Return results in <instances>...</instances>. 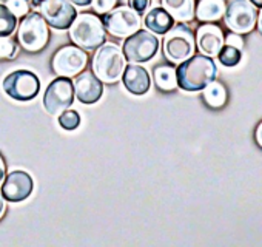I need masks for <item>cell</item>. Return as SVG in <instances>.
Wrapping results in <instances>:
<instances>
[{
	"instance_id": "cell-1",
	"label": "cell",
	"mask_w": 262,
	"mask_h": 247,
	"mask_svg": "<svg viewBox=\"0 0 262 247\" xmlns=\"http://www.w3.org/2000/svg\"><path fill=\"white\" fill-rule=\"evenodd\" d=\"M217 76V67L210 56L196 54L181 62L176 68L178 87L185 91H199L211 84Z\"/></svg>"
},
{
	"instance_id": "cell-2",
	"label": "cell",
	"mask_w": 262,
	"mask_h": 247,
	"mask_svg": "<svg viewBox=\"0 0 262 247\" xmlns=\"http://www.w3.org/2000/svg\"><path fill=\"white\" fill-rule=\"evenodd\" d=\"M70 37L76 47L93 51L97 50L106 40V31L103 22L99 16L91 13L77 14L70 25Z\"/></svg>"
},
{
	"instance_id": "cell-3",
	"label": "cell",
	"mask_w": 262,
	"mask_h": 247,
	"mask_svg": "<svg viewBox=\"0 0 262 247\" xmlns=\"http://www.w3.org/2000/svg\"><path fill=\"white\" fill-rule=\"evenodd\" d=\"M125 56L114 44L100 45L93 57V73L103 84H116L125 70Z\"/></svg>"
},
{
	"instance_id": "cell-4",
	"label": "cell",
	"mask_w": 262,
	"mask_h": 247,
	"mask_svg": "<svg viewBox=\"0 0 262 247\" xmlns=\"http://www.w3.org/2000/svg\"><path fill=\"white\" fill-rule=\"evenodd\" d=\"M50 40V28L39 13L24 16L17 30V42L27 53H40Z\"/></svg>"
},
{
	"instance_id": "cell-5",
	"label": "cell",
	"mask_w": 262,
	"mask_h": 247,
	"mask_svg": "<svg viewBox=\"0 0 262 247\" xmlns=\"http://www.w3.org/2000/svg\"><path fill=\"white\" fill-rule=\"evenodd\" d=\"M196 50V39L193 31L179 22V25H173L164 39V54L170 62L181 64L191 57Z\"/></svg>"
},
{
	"instance_id": "cell-6",
	"label": "cell",
	"mask_w": 262,
	"mask_h": 247,
	"mask_svg": "<svg viewBox=\"0 0 262 247\" xmlns=\"http://www.w3.org/2000/svg\"><path fill=\"white\" fill-rule=\"evenodd\" d=\"M159 50V40L158 37L144 30H138L131 36H128L123 42L122 53L128 62L133 64H144L155 57V54Z\"/></svg>"
},
{
	"instance_id": "cell-7",
	"label": "cell",
	"mask_w": 262,
	"mask_h": 247,
	"mask_svg": "<svg viewBox=\"0 0 262 247\" xmlns=\"http://www.w3.org/2000/svg\"><path fill=\"white\" fill-rule=\"evenodd\" d=\"M86 64H88L86 51L76 45H65L59 48L51 59L53 71L62 77H76L79 73L83 71Z\"/></svg>"
},
{
	"instance_id": "cell-8",
	"label": "cell",
	"mask_w": 262,
	"mask_h": 247,
	"mask_svg": "<svg viewBox=\"0 0 262 247\" xmlns=\"http://www.w3.org/2000/svg\"><path fill=\"white\" fill-rule=\"evenodd\" d=\"M4 90L10 97L19 102H28L39 94L40 80L33 71L17 70L4 79Z\"/></svg>"
},
{
	"instance_id": "cell-9",
	"label": "cell",
	"mask_w": 262,
	"mask_h": 247,
	"mask_svg": "<svg viewBox=\"0 0 262 247\" xmlns=\"http://www.w3.org/2000/svg\"><path fill=\"white\" fill-rule=\"evenodd\" d=\"M102 22L105 30L114 37H128L136 33L142 25L141 14L128 7H119L116 10H111L105 14Z\"/></svg>"
},
{
	"instance_id": "cell-10",
	"label": "cell",
	"mask_w": 262,
	"mask_h": 247,
	"mask_svg": "<svg viewBox=\"0 0 262 247\" xmlns=\"http://www.w3.org/2000/svg\"><path fill=\"white\" fill-rule=\"evenodd\" d=\"M227 27L236 34L250 33L257 20L256 7L248 0H231L224 13Z\"/></svg>"
},
{
	"instance_id": "cell-11",
	"label": "cell",
	"mask_w": 262,
	"mask_h": 247,
	"mask_svg": "<svg viewBox=\"0 0 262 247\" xmlns=\"http://www.w3.org/2000/svg\"><path fill=\"white\" fill-rule=\"evenodd\" d=\"M74 102V87L70 77L59 76L54 79L43 96V107L50 114H60Z\"/></svg>"
},
{
	"instance_id": "cell-12",
	"label": "cell",
	"mask_w": 262,
	"mask_h": 247,
	"mask_svg": "<svg viewBox=\"0 0 262 247\" xmlns=\"http://www.w3.org/2000/svg\"><path fill=\"white\" fill-rule=\"evenodd\" d=\"M37 8L45 22L56 30L70 28L77 16V11L70 0H40Z\"/></svg>"
},
{
	"instance_id": "cell-13",
	"label": "cell",
	"mask_w": 262,
	"mask_h": 247,
	"mask_svg": "<svg viewBox=\"0 0 262 247\" xmlns=\"http://www.w3.org/2000/svg\"><path fill=\"white\" fill-rule=\"evenodd\" d=\"M33 192V178L22 170L11 172L2 182V193L5 201L20 202L27 199Z\"/></svg>"
},
{
	"instance_id": "cell-14",
	"label": "cell",
	"mask_w": 262,
	"mask_h": 247,
	"mask_svg": "<svg viewBox=\"0 0 262 247\" xmlns=\"http://www.w3.org/2000/svg\"><path fill=\"white\" fill-rule=\"evenodd\" d=\"M74 94L82 104H94L103 94V82L96 77L94 73L85 71L79 73L76 80L73 82Z\"/></svg>"
},
{
	"instance_id": "cell-15",
	"label": "cell",
	"mask_w": 262,
	"mask_h": 247,
	"mask_svg": "<svg viewBox=\"0 0 262 247\" xmlns=\"http://www.w3.org/2000/svg\"><path fill=\"white\" fill-rule=\"evenodd\" d=\"M196 45L198 48L210 57L217 56L221 48L224 47V33L217 25L205 24L198 28L196 33Z\"/></svg>"
},
{
	"instance_id": "cell-16",
	"label": "cell",
	"mask_w": 262,
	"mask_h": 247,
	"mask_svg": "<svg viewBox=\"0 0 262 247\" xmlns=\"http://www.w3.org/2000/svg\"><path fill=\"white\" fill-rule=\"evenodd\" d=\"M122 82H123V87L129 93H133L136 96H142L148 93L151 87V79H150L148 71L139 64H131L125 67L122 73Z\"/></svg>"
},
{
	"instance_id": "cell-17",
	"label": "cell",
	"mask_w": 262,
	"mask_h": 247,
	"mask_svg": "<svg viewBox=\"0 0 262 247\" xmlns=\"http://www.w3.org/2000/svg\"><path fill=\"white\" fill-rule=\"evenodd\" d=\"M225 13L224 0H199L198 7H194V16L199 22L211 24L217 22Z\"/></svg>"
},
{
	"instance_id": "cell-18",
	"label": "cell",
	"mask_w": 262,
	"mask_h": 247,
	"mask_svg": "<svg viewBox=\"0 0 262 247\" xmlns=\"http://www.w3.org/2000/svg\"><path fill=\"white\" fill-rule=\"evenodd\" d=\"M144 25L155 34H165L174 25V19L164 8H153L145 14Z\"/></svg>"
},
{
	"instance_id": "cell-19",
	"label": "cell",
	"mask_w": 262,
	"mask_h": 247,
	"mask_svg": "<svg viewBox=\"0 0 262 247\" xmlns=\"http://www.w3.org/2000/svg\"><path fill=\"white\" fill-rule=\"evenodd\" d=\"M162 8L178 22H190L194 17V0H162Z\"/></svg>"
},
{
	"instance_id": "cell-20",
	"label": "cell",
	"mask_w": 262,
	"mask_h": 247,
	"mask_svg": "<svg viewBox=\"0 0 262 247\" xmlns=\"http://www.w3.org/2000/svg\"><path fill=\"white\" fill-rule=\"evenodd\" d=\"M155 74V82L156 87L161 91H173L178 88V77H176V70L171 65H159L153 71Z\"/></svg>"
},
{
	"instance_id": "cell-21",
	"label": "cell",
	"mask_w": 262,
	"mask_h": 247,
	"mask_svg": "<svg viewBox=\"0 0 262 247\" xmlns=\"http://www.w3.org/2000/svg\"><path fill=\"white\" fill-rule=\"evenodd\" d=\"M204 102L211 108H221L227 102V90L219 82H211L204 88Z\"/></svg>"
},
{
	"instance_id": "cell-22",
	"label": "cell",
	"mask_w": 262,
	"mask_h": 247,
	"mask_svg": "<svg viewBox=\"0 0 262 247\" xmlns=\"http://www.w3.org/2000/svg\"><path fill=\"white\" fill-rule=\"evenodd\" d=\"M17 27V17L7 8V5H0V37L11 36Z\"/></svg>"
},
{
	"instance_id": "cell-23",
	"label": "cell",
	"mask_w": 262,
	"mask_h": 247,
	"mask_svg": "<svg viewBox=\"0 0 262 247\" xmlns=\"http://www.w3.org/2000/svg\"><path fill=\"white\" fill-rule=\"evenodd\" d=\"M217 59L225 67H236L242 59V51L239 48H236V47H231V45L225 44L221 48V51L217 53Z\"/></svg>"
},
{
	"instance_id": "cell-24",
	"label": "cell",
	"mask_w": 262,
	"mask_h": 247,
	"mask_svg": "<svg viewBox=\"0 0 262 247\" xmlns=\"http://www.w3.org/2000/svg\"><path fill=\"white\" fill-rule=\"evenodd\" d=\"M59 126L68 132L71 130H76L79 126H80V116L76 110H63L60 114H59Z\"/></svg>"
},
{
	"instance_id": "cell-25",
	"label": "cell",
	"mask_w": 262,
	"mask_h": 247,
	"mask_svg": "<svg viewBox=\"0 0 262 247\" xmlns=\"http://www.w3.org/2000/svg\"><path fill=\"white\" fill-rule=\"evenodd\" d=\"M17 54V42L10 36L0 37V60L13 59Z\"/></svg>"
},
{
	"instance_id": "cell-26",
	"label": "cell",
	"mask_w": 262,
	"mask_h": 247,
	"mask_svg": "<svg viewBox=\"0 0 262 247\" xmlns=\"http://www.w3.org/2000/svg\"><path fill=\"white\" fill-rule=\"evenodd\" d=\"M7 8L17 17V16H27L30 11V5L25 0H7Z\"/></svg>"
},
{
	"instance_id": "cell-27",
	"label": "cell",
	"mask_w": 262,
	"mask_h": 247,
	"mask_svg": "<svg viewBox=\"0 0 262 247\" xmlns=\"http://www.w3.org/2000/svg\"><path fill=\"white\" fill-rule=\"evenodd\" d=\"M91 5L96 13L106 14L111 10H114V7L117 5V0H91Z\"/></svg>"
},
{
	"instance_id": "cell-28",
	"label": "cell",
	"mask_w": 262,
	"mask_h": 247,
	"mask_svg": "<svg viewBox=\"0 0 262 247\" xmlns=\"http://www.w3.org/2000/svg\"><path fill=\"white\" fill-rule=\"evenodd\" d=\"M151 0H129V7L133 8L138 14H142L148 10Z\"/></svg>"
},
{
	"instance_id": "cell-29",
	"label": "cell",
	"mask_w": 262,
	"mask_h": 247,
	"mask_svg": "<svg viewBox=\"0 0 262 247\" xmlns=\"http://www.w3.org/2000/svg\"><path fill=\"white\" fill-rule=\"evenodd\" d=\"M224 42H225L227 45L236 47V48H239V50H242V47H244V40H242V37H241L239 34H236V33L230 34L227 39H224Z\"/></svg>"
},
{
	"instance_id": "cell-30",
	"label": "cell",
	"mask_w": 262,
	"mask_h": 247,
	"mask_svg": "<svg viewBox=\"0 0 262 247\" xmlns=\"http://www.w3.org/2000/svg\"><path fill=\"white\" fill-rule=\"evenodd\" d=\"M5 175H7V166H5V161H4L2 155H0V186H2V182L5 179Z\"/></svg>"
},
{
	"instance_id": "cell-31",
	"label": "cell",
	"mask_w": 262,
	"mask_h": 247,
	"mask_svg": "<svg viewBox=\"0 0 262 247\" xmlns=\"http://www.w3.org/2000/svg\"><path fill=\"white\" fill-rule=\"evenodd\" d=\"M5 212H7V202H5V198L4 195L0 193V219L5 216Z\"/></svg>"
},
{
	"instance_id": "cell-32",
	"label": "cell",
	"mask_w": 262,
	"mask_h": 247,
	"mask_svg": "<svg viewBox=\"0 0 262 247\" xmlns=\"http://www.w3.org/2000/svg\"><path fill=\"white\" fill-rule=\"evenodd\" d=\"M256 142L259 144V147H262V122L257 126L256 129Z\"/></svg>"
},
{
	"instance_id": "cell-33",
	"label": "cell",
	"mask_w": 262,
	"mask_h": 247,
	"mask_svg": "<svg viewBox=\"0 0 262 247\" xmlns=\"http://www.w3.org/2000/svg\"><path fill=\"white\" fill-rule=\"evenodd\" d=\"M71 4H74L76 7H88L91 5V0H70Z\"/></svg>"
},
{
	"instance_id": "cell-34",
	"label": "cell",
	"mask_w": 262,
	"mask_h": 247,
	"mask_svg": "<svg viewBox=\"0 0 262 247\" xmlns=\"http://www.w3.org/2000/svg\"><path fill=\"white\" fill-rule=\"evenodd\" d=\"M256 25H257V30L260 31V34H262V8H260V11L257 13V20H256Z\"/></svg>"
},
{
	"instance_id": "cell-35",
	"label": "cell",
	"mask_w": 262,
	"mask_h": 247,
	"mask_svg": "<svg viewBox=\"0 0 262 247\" xmlns=\"http://www.w3.org/2000/svg\"><path fill=\"white\" fill-rule=\"evenodd\" d=\"M25 2H27L30 7H36V8H37L39 4H40V0H25Z\"/></svg>"
},
{
	"instance_id": "cell-36",
	"label": "cell",
	"mask_w": 262,
	"mask_h": 247,
	"mask_svg": "<svg viewBox=\"0 0 262 247\" xmlns=\"http://www.w3.org/2000/svg\"><path fill=\"white\" fill-rule=\"evenodd\" d=\"M251 5H254L256 8H262V0H248Z\"/></svg>"
}]
</instances>
